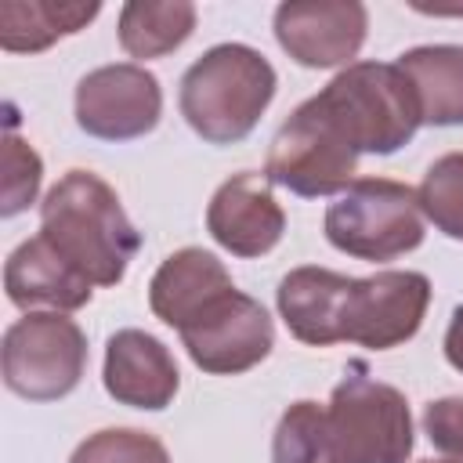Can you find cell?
<instances>
[{
	"mask_svg": "<svg viewBox=\"0 0 463 463\" xmlns=\"http://www.w3.org/2000/svg\"><path fill=\"white\" fill-rule=\"evenodd\" d=\"M195 29V4L188 0H130L119 11V47L130 58H163L177 51Z\"/></svg>",
	"mask_w": 463,
	"mask_h": 463,
	"instance_id": "obj_19",
	"label": "cell"
},
{
	"mask_svg": "<svg viewBox=\"0 0 463 463\" xmlns=\"http://www.w3.org/2000/svg\"><path fill=\"white\" fill-rule=\"evenodd\" d=\"M445 358H449L452 369L463 373V304L452 311V322L445 329Z\"/></svg>",
	"mask_w": 463,
	"mask_h": 463,
	"instance_id": "obj_25",
	"label": "cell"
},
{
	"mask_svg": "<svg viewBox=\"0 0 463 463\" xmlns=\"http://www.w3.org/2000/svg\"><path fill=\"white\" fill-rule=\"evenodd\" d=\"M347 141L369 156H391L423 123L416 90L398 61H351L318 94Z\"/></svg>",
	"mask_w": 463,
	"mask_h": 463,
	"instance_id": "obj_3",
	"label": "cell"
},
{
	"mask_svg": "<svg viewBox=\"0 0 463 463\" xmlns=\"http://www.w3.org/2000/svg\"><path fill=\"white\" fill-rule=\"evenodd\" d=\"M40 235L90 286H116L141 250L119 195L90 170H69L40 203Z\"/></svg>",
	"mask_w": 463,
	"mask_h": 463,
	"instance_id": "obj_1",
	"label": "cell"
},
{
	"mask_svg": "<svg viewBox=\"0 0 463 463\" xmlns=\"http://www.w3.org/2000/svg\"><path fill=\"white\" fill-rule=\"evenodd\" d=\"M210 235L235 257H264L286 232V213L271 195V181L260 174L228 177L206 206Z\"/></svg>",
	"mask_w": 463,
	"mask_h": 463,
	"instance_id": "obj_12",
	"label": "cell"
},
{
	"mask_svg": "<svg viewBox=\"0 0 463 463\" xmlns=\"http://www.w3.org/2000/svg\"><path fill=\"white\" fill-rule=\"evenodd\" d=\"M420 463H449V459H420Z\"/></svg>",
	"mask_w": 463,
	"mask_h": 463,
	"instance_id": "obj_26",
	"label": "cell"
},
{
	"mask_svg": "<svg viewBox=\"0 0 463 463\" xmlns=\"http://www.w3.org/2000/svg\"><path fill=\"white\" fill-rule=\"evenodd\" d=\"M329 463H405L412 452V416L398 387L365 376L362 365L336 383L326 412Z\"/></svg>",
	"mask_w": 463,
	"mask_h": 463,
	"instance_id": "obj_4",
	"label": "cell"
},
{
	"mask_svg": "<svg viewBox=\"0 0 463 463\" xmlns=\"http://www.w3.org/2000/svg\"><path fill=\"white\" fill-rule=\"evenodd\" d=\"M398 69L409 76L420 116L430 127H463V47L423 43L398 54Z\"/></svg>",
	"mask_w": 463,
	"mask_h": 463,
	"instance_id": "obj_17",
	"label": "cell"
},
{
	"mask_svg": "<svg viewBox=\"0 0 463 463\" xmlns=\"http://www.w3.org/2000/svg\"><path fill=\"white\" fill-rule=\"evenodd\" d=\"M430 304V282L420 271H376L351 279L340 315V340L387 351L416 336Z\"/></svg>",
	"mask_w": 463,
	"mask_h": 463,
	"instance_id": "obj_8",
	"label": "cell"
},
{
	"mask_svg": "<svg viewBox=\"0 0 463 463\" xmlns=\"http://www.w3.org/2000/svg\"><path fill=\"white\" fill-rule=\"evenodd\" d=\"M40 181H43V163L36 148L18 134H7L0 152V213L14 217L29 210V203L40 192Z\"/></svg>",
	"mask_w": 463,
	"mask_h": 463,
	"instance_id": "obj_23",
	"label": "cell"
},
{
	"mask_svg": "<svg viewBox=\"0 0 463 463\" xmlns=\"http://www.w3.org/2000/svg\"><path fill=\"white\" fill-rule=\"evenodd\" d=\"M181 344L203 373L235 376L268 358L275 347V326L260 300L228 289L181 329Z\"/></svg>",
	"mask_w": 463,
	"mask_h": 463,
	"instance_id": "obj_10",
	"label": "cell"
},
{
	"mask_svg": "<svg viewBox=\"0 0 463 463\" xmlns=\"http://www.w3.org/2000/svg\"><path fill=\"white\" fill-rule=\"evenodd\" d=\"M351 279L329 268H293L279 282V315L286 329L311 347H329L340 340V315Z\"/></svg>",
	"mask_w": 463,
	"mask_h": 463,
	"instance_id": "obj_16",
	"label": "cell"
},
{
	"mask_svg": "<svg viewBox=\"0 0 463 463\" xmlns=\"http://www.w3.org/2000/svg\"><path fill=\"white\" fill-rule=\"evenodd\" d=\"M4 383L29 402H54L76 391L87 369V336L61 311H29L4 333Z\"/></svg>",
	"mask_w": 463,
	"mask_h": 463,
	"instance_id": "obj_7",
	"label": "cell"
},
{
	"mask_svg": "<svg viewBox=\"0 0 463 463\" xmlns=\"http://www.w3.org/2000/svg\"><path fill=\"white\" fill-rule=\"evenodd\" d=\"M228 289H235L228 268L213 253L199 246H184L156 268L148 282V307L159 322L181 333Z\"/></svg>",
	"mask_w": 463,
	"mask_h": 463,
	"instance_id": "obj_14",
	"label": "cell"
},
{
	"mask_svg": "<svg viewBox=\"0 0 463 463\" xmlns=\"http://www.w3.org/2000/svg\"><path fill=\"white\" fill-rule=\"evenodd\" d=\"M69 463H170L166 445L134 427H105L76 445Z\"/></svg>",
	"mask_w": 463,
	"mask_h": 463,
	"instance_id": "obj_22",
	"label": "cell"
},
{
	"mask_svg": "<svg viewBox=\"0 0 463 463\" xmlns=\"http://www.w3.org/2000/svg\"><path fill=\"white\" fill-rule=\"evenodd\" d=\"M416 203L441 235L463 242V152H445L427 166Z\"/></svg>",
	"mask_w": 463,
	"mask_h": 463,
	"instance_id": "obj_20",
	"label": "cell"
},
{
	"mask_svg": "<svg viewBox=\"0 0 463 463\" xmlns=\"http://www.w3.org/2000/svg\"><path fill=\"white\" fill-rule=\"evenodd\" d=\"M358 148L318 98H307L279 127L268 148V181L297 195H336L354 181Z\"/></svg>",
	"mask_w": 463,
	"mask_h": 463,
	"instance_id": "obj_6",
	"label": "cell"
},
{
	"mask_svg": "<svg viewBox=\"0 0 463 463\" xmlns=\"http://www.w3.org/2000/svg\"><path fill=\"white\" fill-rule=\"evenodd\" d=\"M423 430L449 463H463V398L430 402L423 409Z\"/></svg>",
	"mask_w": 463,
	"mask_h": 463,
	"instance_id": "obj_24",
	"label": "cell"
},
{
	"mask_svg": "<svg viewBox=\"0 0 463 463\" xmlns=\"http://www.w3.org/2000/svg\"><path fill=\"white\" fill-rule=\"evenodd\" d=\"M279 76L246 43H217L181 76V116L210 145L242 141L271 105Z\"/></svg>",
	"mask_w": 463,
	"mask_h": 463,
	"instance_id": "obj_2",
	"label": "cell"
},
{
	"mask_svg": "<svg viewBox=\"0 0 463 463\" xmlns=\"http://www.w3.org/2000/svg\"><path fill=\"white\" fill-rule=\"evenodd\" d=\"M326 239L358 260H394L423 242L416 192L391 177H354L326 210Z\"/></svg>",
	"mask_w": 463,
	"mask_h": 463,
	"instance_id": "obj_5",
	"label": "cell"
},
{
	"mask_svg": "<svg viewBox=\"0 0 463 463\" xmlns=\"http://www.w3.org/2000/svg\"><path fill=\"white\" fill-rule=\"evenodd\" d=\"M98 0H4L0 4V47L11 54H33L61 36L87 29L98 18Z\"/></svg>",
	"mask_w": 463,
	"mask_h": 463,
	"instance_id": "obj_18",
	"label": "cell"
},
{
	"mask_svg": "<svg viewBox=\"0 0 463 463\" xmlns=\"http://www.w3.org/2000/svg\"><path fill=\"white\" fill-rule=\"evenodd\" d=\"M163 116L159 80L137 61L90 69L76 83V123L101 141H134L156 130Z\"/></svg>",
	"mask_w": 463,
	"mask_h": 463,
	"instance_id": "obj_9",
	"label": "cell"
},
{
	"mask_svg": "<svg viewBox=\"0 0 463 463\" xmlns=\"http://www.w3.org/2000/svg\"><path fill=\"white\" fill-rule=\"evenodd\" d=\"M365 29L369 11L358 0H286L275 7V40L304 69H347Z\"/></svg>",
	"mask_w": 463,
	"mask_h": 463,
	"instance_id": "obj_11",
	"label": "cell"
},
{
	"mask_svg": "<svg viewBox=\"0 0 463 463\" xmlns=\"http://www.w3.org/2000/svg\"><path fill=\"white\" fill-rule=\"evenodd\" d=\"M105 391L130 409H166L181 387V373L163 340L145 329H119L105 344Z\"/></svg>",
	"mask_w": 463,
	"mask_h": 463,
	"instance_id": "obj_13",
	"label": "cell"
},
{
	"mask_svg": "<svg viewBox=\"0 0 463 463\" xmlns=\"http://www.w3.org/2000/svg\"><path fill=\"white\" fill-rule=\"evenodd\" d=\"M322 412L326 405L318 402H293L275 427L271 463H329Z\"/></svg>",
	"mask_w": 463,
	"mask_h": 463,
	"instance_id": "obj_21",
	"label": "cell"
},
{
	"mask_svg": "<svg viewBox=\"0 0 463 463\" xmlns=\"http://www.w3.org/2000/svg\"><path fill=\"white\" fill-rule=\"evenodd\" d=\"M4 289L7 300L25 315L33 307H51L65 315L83 307L94 293V286L76 268H69L43 235H33L11 250L4 264Z\"/></svg>",
	"mask_w": 463,
	"mask_h": 463,
	"instance_id": "obj_15",
	"label": "cell"
}]
</instances>
